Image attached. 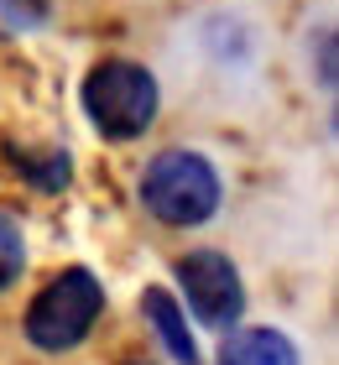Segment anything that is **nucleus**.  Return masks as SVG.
<instances>
[{
  "label": "nucleus",
  "mask_w": 339,
  "mask_h": 365,
  "mask_svg": "<svg viewBox=\"0 0 339 365\" xmlns=\"http://www.w3.org/2000/svg\"><path fill=\"white\" fill-rule=\"evenodd\" d=\"M84 110L110 141H131L157 120V78L141 63H99L84 78Z\"/></svg>",
  "instance_id": "obj_1"
},
{
  "label": "nucleus",
  "mask_w": 339,
  "mask_h": 365,
  "mask_svg": "<svg viewBox=\"0 0 339 365\" xmlns=\"http://www.w3.org/2000/svg\"><path fill=\"white\" fill-rule=\"evenodd\" d=\"M141 204L162 225H203L219 209V173L198 152H162L141 178Z\"/></svg>",
  "instance_id": "obj_2"
},
{
  "label": "nucleus",
  "mask_w": 339,
  "mask_h": 365,
  "mask_svg": "<svg viewBox=\"0 0 339 365\" xmlns=\"http://www.w3.org/2000/svg\"><path fill=\"white\" fill-rule=\"evenodd\" d=\"M99 308H105V287H99L84 267H74V272L53 277L37 297H31L26 339L37 344V350H74V344L94 329Z\"/></svg>",
  "instance_id": "obj_3"
},
{
  "label": "nucleus",
  "mask_w": 339,
  "mask_h": 365,
  "mask_svg": "<svg viewBox=\"0 0 339 365\" xmlns=\"http://www.w3.org/2000/svg\"><path fill=\"white\" fill-rule=\"evenodd\" d=\"M178 277H183V292H188V308L198 313V324L225 329V324L241 319L246 287H241V272H235L230 256H219V251H193V256L178 261Z\"/></svg>",
  "instance_id": "obj_4"
},
{
  "label": "nucleus",
  "mask_w": 339,
  "mask_h": 365,
  "mask_svg": "<svg viewBox=\"0 0 339 365\" xmlns=\"http://www.w3.org/2000/svg\"><path fill=\"white\" fill-rule=\"evenodd\" d=\"M219 365H298V350L277 329H241L219 350Z\"/></svg>",
  "instance_id": "obj_5"
},
{
  "label": "nucleus",
  "mask_w": 339,
  "mask_h": 365,
  "mask_svg": "<svg viewBox=\"0 0 339 365\" xmlns=\"http://www.w3.org/2000/svg\"><path fill=\"white\" fill-rule=\"evenodd\" d=\"M141 308L151 313V324H157V334L167 339V350H173V360H178V365H198V344H193L188 324H183V308L173 303V297H167L162 287H146Z\"/></svg>",
  "instance_id": "obj_6"
},
{
  "label": "nucleus",
  "mask_w": 339,
  "mask_h": 365,
  "mask_svg": "<svg viewBox=\"0 0 339 365\" xmlns=\"http://www.w3.org/2000/svg\"><path fill=\"white\" fill-rule=\"evenodd\" d=\"M26 267V245H21V230H16L11 214H0V292L11 287Z\"/></svg>",
  "instance_id": "obj_7"
},
{
  "label": "nucleus",
  "mask_w": 339,
  "mask_h": 365,
  "mask_svg": "<svg viewBox=\"0 0 339 365\" xmlns=\"http://www.w3.org/2000/svg\"><path fill=\"white\" fill-rule=\"evenodd\" d=\"M141 365H146V360H141Z\"/></svg>",
  "instance_id": "obj_8"
}]
</instances>
